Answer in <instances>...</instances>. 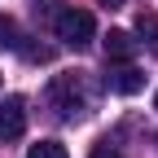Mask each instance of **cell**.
<instances>
[{
    "label": "cell",
    "mask_w": 158,
    "mask_h": 158,
    "mask_svg": "<svg viewBox=\"0 0 158 158\" xmlns=\"http://www.w3.org/2000/svg\"><path fill=\"white\" fill-rule=\"evenodd\" d=\"M97 5H106V9H127L132 0H97Z\"/></svg>",
    "instance_id": "30bf717a"
},
{
    "label": "cell",
    "mask_w": 158,
    "mask_h": 158,
    "mask_svg": "<svg viewBox=\"0 0 158 158\" xmlns=\"http://www.w3.org/2000/svg\"><path fill=\"white\" fill-rule=\"evenodd\" d=\"M44 101L57 118H75V114H84V84H79V75H53L48 79V88H44Z\"/></svg>",
    "instance_id": "6da1fadb"
},
{
    "label": "cell",
    "mask_w": 158,
    "mask_h": 158,
    "mask_svg": "<svg viewBox=\"0 0 158 158\" xmlns=\"http://www.w3.org/2000/svg\"><path fill=\"white\" fill-rule=\"evenodd\" d=\"M53 31H57V40H62V44L84 48V44H92L97 22H92V13H88V9L66 5V9H57V13H53Z\"/></svg>",
    "instance_id": "7a4b0ae2"
},
{
    "label": "cell",
    "mask_w": 158,
    "mask_h": 158,
    "mask_svg": "<svg viewBox=\"0 0 158 158\" xmlns=\"http://www.w3.org/2000/svg\"><path fill=\"white\" fill-rule=\"evenodd\" d=\"M154 110H158V97H154Z\"/></svg>",
    "instance_id": "8fae6325"
},
{
    "label": "cell",
    "mask_w": 158,
    "mask_h": 158,
    "mask_svg": "<svg viewBox=\"0 0 158 158\" xmlns=\"http://www.w3.org/2000/svg\"><path fill=\"white\" fill-rule=\"evenodd\" d=\"M27 158H70V154H66L62 141H35V145L27 149Z\"/></svg>",
    "instance_id": "52a82bcc"
},
{
    "label": "cell",
    "mask_w": 158,
    "mask_h": 158,
    "mask_svg": "<svg viewBox=\"0 0 158 158\" xmlns=\"http://www.w3.org/2000/svg\"><path fill=\"white\" fill-rule=\"evenodd\" d=\"M136 31H141L149 44H158V18L154 13H141V18H136Z\"/></svg>",
    "instance_id": "ba28073f"
},
{
    "label": "cell",
    "mask_w": 158,
    "mask_h": 158,
    "mask_svg": "<svg viewBox=\"0 0 158 158\" xmlns=\"http://www.w3.org/2000/svg\"><path fill=\"white\" fill-rule=\"evenodd\" d=\"M27 132V101L22 97H5L0 101V141H18Z\"/></svg>",
    "instance_id": "277c9868"
},
{
    "label": "cell",
    "mask_w": 158,
    "mask_h": 158,
    "mask_svg": "<svg viewBox=\"0 0 158 158\" xmlns=\"http://www.w3.org/2000/svg\"><path fill=\"white\" fill-rule=\"evenodd\" d=\"M88 158H123V154H118V149H114V145H110V141H106V145H97V149H92V154H88Z\"/></svg>",
    "instance_id": "9c48e42d"
},
{
    "label": "cell",
    "mask_w": 158,
    "mask_h": 158,
    "mask_svg": "<svg viewBox=\"0 0 158 158\" xmlns=\"http://www.w3.org/2000/svg\"><path fill=\"white\" fill-rule=\"evenodd\" d=\"M0 48H22V31H18V22H13V18L9 13H0Z\"/></svg>",
    "instance_id": "8992f818"
},
{
    "label": "cell",
    "mask_w": 158,
    "mask_h": 158,
    "mask_svg": "<svg viewBox=\"0 0 158 158\" xmlns=\"http://www.w3.org/2000/svg\"><path fill=\"white\" fill-rule=\"evenodd\" d=\"M132 53H136V40L127 31H110L106 35V57L110 62H132Z\"/></svg>",
    "instance_id": "5b68a950"
},
{
    "label": "cell",
    "mask_w": 158,
    "mask_h": 158,
    "mask_svg": "<svg viewBox=\"0 0 158 158\" xmlns=\"http://www.w3.org/2000/svg\"><path fill=\"white\" fill-rule=\"evenodd\" d=\"M106 88L118 92V97H136V92L145 88V70L132 66V62H118V66H110V75H106Z\"/></svg>",
    "instance_id": "3957f363"
}]
</instances>
